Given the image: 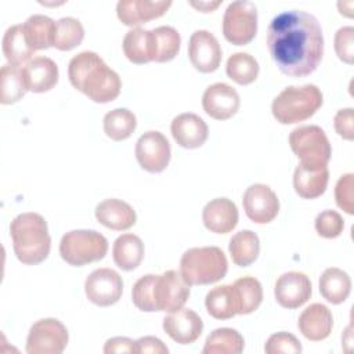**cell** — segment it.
<instances>
[{"mask_svg":"<svg viewBox=\"0 0 354 354\" xmlns=\"http://www.w3.org/2000/svg\"><path fill=\"white\" fill-rule=\"evenodd\" d=\"M267 48L283 75L307 76L318 68L324 55L322 28L307 11H282L268 25Z\"/></svg>","mask_w":354,"mask_h":354,"instance_id":"1","label":"cell"},{"mask_svg":"<svg viewBox=\"0 0 354 354\" xmlns=\"http://www.w3.org/2000/svg\"><path fill=\"white\" fill-rule=\"evenodd\" d=\"M68 76L71 84L94 102L106 104L120 94L119 75L94 51L76 54L69 61Z\"/></svg>","mask_w":354,"mask_h":354,"instance_id":"2","label":"cell"},{"mask_svg":"<svg viewBox=\"0 0 354 354\" xmlns=\"http://www.w3.org/2000/svg\"><path fill=\"white\" fill-rule=\"evenodd\" d=\"M10 235L14 253L21 263L33 266L48 257L51 238L41 214L33 212L18 214L10 224Z\"/></svg>","mask_w":354,"mask_h":354,"instance_id":"3","label":"cell"},{"mask_svg":"<svg viewBox=\"0 0 354 354\" xmlns=\"http://www.w3.org/2000/svg\"><path fill=\"white\" fill-rule=\"evenodd\" d=\"M322 102L324 95L315 84L288 86L274 98L271 112L277 122L292 124L311 118Z\"/></svg>","mask_w":354,"mask_h":354,"instance_id":"4","label":"cell"},{"mask_svg":"<svg viewBox=\"0 0 354 354\" xmlns=\"http://www.w3.org/2000/svg\"><path fill=\"white\" fill-rule=\"evenodd\" d=\"M227 271V257L217 246L191 248L180 259V272L189 286L214 283L224 278Z\"/></svg>","mask_w":354,"mask_h":354,"instance_id":"5","label":"cell"},{"mask_svg":"<svg viewBox=\"0 0 354 354\" xmlns=\"http://www.w3.org/2000/svg\"><path fill=\"white\" fill-rule=\"evenodd\" d=\"M106 252V238L94 230H72L64 234L59 242L62 260L75 267L102 260Z\"/></svg>","mask_w":354,"mask_h":354,"instance_id":"6","label":"cell"},{"mask_svg":"<svg viewBox=\"0 0 354 354\" xmlns=\"http://www.w3.org/2000/svg\"><path fill=\"white\" fill-rule=\"evenodd\" d=\"M289 145L300 163L310 167L326 166L332 148L325 131L317 126H299L289 134Z\"/></svg>","mask_w":354,"mask_h":354,"instance_id":"7","label":"cell"},{"mask_svg":"<svg viewBox=\"0 0 354 354\" xmlns=\"http://www.w3.org/2000/svg\"><path fill=\"white\" fill-rule=\"evenodd\" d=\"M257 33V8L253 1L238 0L228 4L223 17V35L235 46H245Z\"/></svg>","mask_w":354,"mask_h":354,"instance_id":"8","label":"cell"},{"mask_svg":"<svg viewBox=\"0 0 354 354\" xmlns=\"http://www.w3.org/2000/svg\"><path fill=\"white\" fill-rule=\"evenodd\" d=\"M68 329L57 318L36 321L26 337L28 354H61L68 346Z\"/></svg>","mask_w":354,"mask_h":354,"instance_id":"9","label":"cell"},{"mask_svg":"<svg viewBox=\"0 0 354 354\" xmlns=\"http://www.w3.org/2000/svg\"><path fill=\"white\" fill-rule=\"evenodd\" d=\"M87 299L100 307H108L119 301L123 293V279L112 268H97L84 281Z\"/></svg>","mask_w":354,"mask_h":354,"instance_id":"10","label":"cell"},{"mask_svg":"<svg viewBox=\"0 0 354 354\" xmlns=\"http://www.w3.org/2000/svg\"><path fill=\"white\" fill-rule=\"evenodd\" d=\"M171 156L169 140L156 130H149L140 136L136 142V158L138 165L149 173L163 171Z\"/></svg>","mask_w":354,"mask_h":354,"instance_id":"11","label":"cell"},{"mask_svg":"<svg viewBox=\"0 0 354 354\" xmlns=\"http://www.w3.org/2000/svg\"><path fill=\"white\" fill-rule=\"evenodd\" d=\"M189 297V285L184 281L180 271L167 270L156 275L155 304L156 311L173 313L185 304Z\"/></svg>","mask_w":354,"mask_h":354,"instance_id":"12","label":"cell"},{"mask_svg":"<svg viewBox=\"0 0 354 354\" xmlns=\"http://www.w3.org/2000/svg\"><path fill=\"white\" fill-rule=\"evenodd\" d=\"M242 205L246 216L256 224L272 221L279 212V199L277 194L266 184L257 183L246 188Z\"/></svg>","mask_w":354,"mask_h":354,"instance_id":"13","label":"cell"},{"mask_svg":"<svg viewBox=\"0 0 354 354\" xmlns=\"http://www.w3.org/2000/svg\"><path fill=\"white\" fill-rule=\"evenodd\" d=\"M221 47L217 37L205 29L195 30L188 41V58L192 66L202 72H214L221 62Z\"/></svg>","mask_w":354,"mask_h":354,"instance_id":"14","label":"cell"},{"mask_svg":"<svg viewBox=\"0 0 354 354\" xmlns=\"http://www.w3.org/2000/svg\"><path fill=\"white\" fill-rule=\"evenodd\" d=\"M241 105L238 91L227 83L210 84L202 95L203 111L216 120H227L232 118Z\"/></svg>","mask_w":354,"mask_h":354,"instance_id":"15","label":"cell"},{"mask_svg":"<svg viewBox=\"0 0 354 354\" xmlns=\"http://www.w3.org/2000/svg\"><path fill=\"white\" fill-rule=\"evenodd\" d=\"M311 292L313 286L310 278L299 271L282 274L274 288L275 299L283 308H297L303 306L310 299Z\"/></svg>","mask_w":354,"mask_h":354,"instance_id":"16","label":"cell"},{"mask_svg":"<svg viewBox=\"0 0 354 354\" xmlns=\"http://www.w3.org/2000/svg\"><path fill=\"white\" fill-rule=\"evenodd\" d=\"M171 6L170 0H119L116 14L122 24L137 26L162 17Z\"/></svg>","mask_w":354,"mask_h":354,"instance_id":"17","label":"cell"},{"mask_svg":"<svg viewBox=\"0 0 354 354\" xmlns=\"http://www.w3.org/2000/svg\"><path fill=\"white\" fill-rule=\"evenodd\" d=\"M163 330L178 344L194 343L203 330L202 318L191 308H180L163 318Z\"/></svg>","mask_w":354,"mask_h":354,"instance_id":"18","label":"cell"},{"mask_svg":"<svg viewBox=\"0 0 354 354\" xmlns=\"http://www.w3.org/2000/svg\"><path fill=\"white\" fill-rule=\"evenodd\" d=\"M174 141L187 149H195L205 144L209 136L206 122L196 113L185 112L177 115L170 124Z\"/></svg>","mask_w":354,"mask_h":354,"instance_id":"19","label":"cell"},{"mask_svg":"<svg viewBox=\"0 0 354 354\" xmlns=\"http://www.w3.org/2000/svg\"><path fill=\"white\" fill-rule=\"evenodd\" d=\"M22 77L28 91L44 93L51 90L58 82V66L48 57H33L21 66Z\"/></svg>","mask_w":354,"mask_h":354,"instance_id":"20","label":"cell"},{"mask_svg":"<svg viewBox=\"0 0 354 354\" xmlns=\"http://www.w3.org/2000/svg\"><path fill=\"white\" fill-rule=\"evenodd\" d=\"M236 205L228 198H216L209 201L202 210L203 225L214 234H227L238 224Z\"/></svg>","mask_w":354,"mask_h":354,"instance_id":"21","label":"cell"},{"mask_svg":"<svg viewBox=\"0 0 354 354\" xmlns=\"http://www.w3.org/2000/svg\"><path fill=\"white\" fill-rule=\"evenodd\" d=\"M297 326L306 339L311 342H319L330 335L333 326V315L326 306L321 303H313L300 314Z\"/></svg>","mask_w":354,"mask_h":354,"instance_id":"22","label":"cell"},{"mask_svg":"<svg viewBox=\"0 0 354 354\" xmlns=\"http://www.w3.org/2000/svg\"><path fill=\"white\" fill-rule=\"evenodd\" d=\"M95 218L109 230L124 231L136 224V210L124 201L118 198L104 199L95 206Z\"/></svg>","mask_w":354,"mask_h":354,"instance_id":"23","label":"cell"},{"mask_svg":"<svg viewBox=\"0 0 354 354\" xmlns=\"http://www.w3.org/2000/svg\"><path fill=\"white\" fill-rule=\"evenodd\" d=\"M328 166L310 167L299 163L293 173L295 191L299 196L304 199H314L321 196L328 187Z\"/></svg>","mask_w":354,"mask_h":354,"instance_id":"24","label":"cell"},{"mask_svg":"<svg viewBox=\"0 0 354 354\" xmlns=\"http://www.w3.org/2000/svg\"><path fill=\"white\" fill-rule=\"evenodd\" d=\"M123 53L133 64H147L155 59L156 46L152 30L144 28H133L123 37Z\"/></svg>","mask_w":354,"mask_h":354,"instance_id":"25","label":"cell"},{"mask_svg":"<svg viewBox=\"0 0 354 354\" xmlns=\"http://www.w3.org/2000/svg\"><path fill=\"white\" fill-rule=\"evenodd\" d=\"M112 256L115 264L123 271L137 268L144 259V243L138 235L122 234L112 246Z\"/></svg>","mask_w":354,"mask_h":354,"instance_id":"26","label":"cell"},{"mask_svg":"<svg viewBox=\"0 0 354 354\" xmlns=\"http://www.w3.org/2000/svg\"><path fill=\"white\" fill-rule=\"evenodd\" d=\"M1 48L8 64L17 66H24L35 54V50L26 41L22 24L12 25L4 32Z\"/></svg>","mask_w":354,"mask_h":354,"instance_id":"27","label":"cell"},{"mask_svg":"<svg viewBox=\"0 0 354 354\" xmlns=\"http://www.w3.org/2000/svg\"><path fill=\"white\" fill-rule=\"evenodd\" d=\"M351 290V279L348 274L337 267L326 268L319 278V292L322 297L332 303H343Z\"/></svg>","mask_w":354,"mask_h":354,"instance_id":"28","label":"cell"},{"mask_svg":"<svg viewBox=\"0 0 354 354\" xmlns=\"http://www.w3.org/2000/svg\"><path fill=\"white\" fill-rule=\"evenodd\" d=\"M232 261L239 267H248L256 261L260 253V239L256 232L242 230L232 235L228 245Z\"/></svg>","mask_w":354,"mask_h":354,"instance_id":"29","label":"cell"},{"mask_svg":"<svg viewBox=\"0 0 354 354\" xmlns=\"http://www.w3.org/2000/svg\"><path fill=\"white\" fill-rule=\"evenodd\" d=\"M24 33L29 46L36 50H46L53 46L55 21L43 14L30 15L24 24Z\"/></svg>","mask_w":354,"mask_h":354,"instance_id":"30","label":"cell"},{"mask_svg":"<svg viewBox=\"0 0 354 354\" xmlns=\"http://www.w3.org/2000/svg\"><path fill=\"white\" fill-rule=\"evenodd\" d=\"M234 295L236 301V314H250L259 308L263 301V288L254 277L238 278L234 283Z\"/></svg>","mask_w":354,"mask_h":354,"instance_id":"31","label":"cell"},{"mask_svg":"<svg viewBox=\"0 0 354 354\" xmlns=\"http://www.w3.org/2000/svg\"><path fill=\"white\" fill-rule=\"evenodd\" d=\"M243 336L232 328L214 329L205 342L203 354H239L243 351Z\"/></svg>","mask_w":354,"mask_h":354,"instance_id":"32","label":"cell"},{"mask_svg":"<svg viewBox=\"0 0 354 354\" xmlns=\"http://www.w3.org/2000/svg\"><path fill=\"white\" fill-rule=\"evenodd\" d=\"M207 313L216 319H230L236 315V301L232 285H220L210 289L205 297Z\"/></svg>","mask_w":354,"mask_h":354,"instance_id":"33","label":"cell"},{"mask_svg":"<svg viewBox=\"0 0 354 354\" xmlns=\"http://www.w3.org/2000/svg\"><path fill=\"white\" fill-rule=\"evenodd\" d=\"M102 126L106 137L113 141H122L134 133L137 127V119L136 115L127 108H115L105 113Z\"/></svg>","mask_w":354,"mask_h":354,"instance_id":"34","label":"cell"},{"mask_svg":"<svg viewBox=\"0 0 354 354\" xmlns=\"http://www.w3.org/2000/svg\"><path fill=\"white\" fill-rule=\"evenodd\" d=\"M259 62L249 53H234L227 59L225 72L230 79H232L238 84H250L259 76Z\"/></svg>","mask_w":354,"mask_h":354,"instance_id":"35","label":"cell"},{"mask_svg":"<svg viewBox=\"0 0 354 354\" xmlns=\"http://www.w3.org/2000/svg\"><path fill=\"white\" fill-rule=\"evenodd\" d=\"M0 102L4 105L19 101L26 94V86L22 77L21 66L4 64L0 71Z\"/></svg>","mask_w":354,"mask_h":354,"instance_id":"36","label":"cell"},{"mask_svg":"<svg viewBox=\"0 0 354 354\" xmlns=\"http://www.w3.org/2000/svg\"><path fill=\"white\" fill-rule=\"evenodd\" d=\"M84 39L82 22L73 17H64L55 22L53 47L61 51H69L77 47Z\"/></svg>","mask_w":354,"mask_h":354,"instance_id":"37","label":"cell"},{"mask_svg":"<svg viewBox=\"0 0 354 354\" xmlns=\"http://www.w3.org/2000/svg\"><path fill=\"white\" fill-rule=\"evenodd\" d=\"M155 36V46H156V54H155V62H167L171 61L180 51L181 46V36L180 33L173 28L167 25L158 26L152 29Z\"/></svg>","mask_w":354,"mask_h":354,"instance_id":"38","label":"cell"},{"mask_svg":"<svg viewBox=\"0 0 354 354\" xmlns=\"http://www.w3.org/2000/svg\"><path fill=\"white\" fill-rule=\"evenodd\" d=\"M155 281L156 274L142 275L136 281L131 289V299L134 306L145 313L156 311L155 304Z\"/></svg>","mask_w":354,"mask_h":354,"instance_id":"39","label":"cell"},{"mask_svg":"<svg viewBox=\"0 0 354 354\" xmlns=\"http://www.w3.org/2000/svg\"><path fill=\"white\" fill-rule=\"evenodd\" d=\"M299 339L289 332H277L268 337L264 346L267 354H297L301 353Z\"/></svg>","mask_w":354,"mask_h":354,"instance_id":"40","label":"cell"},{"mask_svg":"<svg viewBox=\"0 0 354 354\" xmlns=\"http://www.w3.org/2000/svg\"><path fill=\"white\" fill-rule=\"evenodd\" d=\"M315 231L322 238H336L344 228V220L336 210H324L315 217Z\"/></svg>","mask_w":354,"mask_h":354,"instance_id":"41","label":"cell"},{"mask_svg":"<svg viewBox=\"0 0 354 354\" xmlns=\"http://www.w3.org/2000/svg\"><path fill=\"white\" fill-rule=\"evenodd\" d=\"M335 199L340 209L346 213H354V176L347 173L342 176L335 187Z\"/></svg>","mask_w":354,"mask_h":354,"instance_id":"42","label":"cell"},{"mask_svg":"<svg viewBox=\"0 0 354 354\" xmlns=\"http://www.w3.org/2000/svg\"><path fill=\"white\" fill-rule=\"evenodd\" d=\"M335 51L337 57L346 62L353 64L354 59V28L343 26L335 35Z\"/></svg>","mask_w":354,"mask_h":354,"instance_id":"43","label":"cell"},{"mask_svg":"<svg viewBox=\"0 0 354 354\" xmlns=\"http://www.w3.org/2000/svg\"><path fill=\"white\" fill-rule=\"evenodd\" d=\"M335 130L336 133L343 137L344 140L351 141L354 137V130H353V108H344L337 111L333 119Z\"/></svg>","mask_w":354,"mask_h":354,"instance_id":"44","label":"cell"},{"mask_svg":"<svg viewBox=\"0 0 354 354\" xmlns=\"http://www.w3.org/2000/svg\"><path fill=\"white\" fill-rule=\"evenodd\" d=\"M167 354L169 348L163 344V342L159 337L155 336H144L136 340V354Z\"/></svg>","mask_w":354,"mask_h":354,"instance_id":"45","label":"cell"},{"mask_svg":"<svg viewBox=\"0 0 354 354\" xmlns=\"http://www.w3.org/2000/svg\"><path fill=\"white\" fill-rule=\"evenodd\" d=\"M104 353L105 354H112V353H136V342H133L129 337H112L105 342L104 346Z\"/></svg>","mask_w":354,"mask_h":354,"instance_id":"46","label":"cell"},{"mask_svg":"<svg viewBox=\"0 0 354 354\" xmlns=\"http://www.w3.org/2000/svg\"><path fill=\"white\" fill-rule=\"evenodd\" d=\"M189 4L202 12H212L221 4V1H189Z\"/></svg>","mask_w":354,"mask_h":354,"instance_id":"47","label":"cell"}]
</instances>
